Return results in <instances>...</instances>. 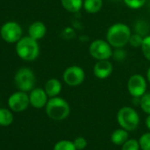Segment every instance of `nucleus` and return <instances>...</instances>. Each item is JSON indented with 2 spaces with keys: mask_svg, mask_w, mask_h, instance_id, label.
Here are the masks:
<instances>
[{
  "mask_svg": "<svg viewBox=\"0 0 150 150\" xmlns=\"http://www.w3.org/2000/svg\"><path fill=\"white\" fill-rule=\"evenodd\" d=\"M146 81L149 82V84H150V66H149V68L147 69V71H146Z\"/></svg>",
  "mask_w": 150,
  "mask_h": 150,
  "instance_id": "c756f323",
  "label": "nucleus"
},
{
  "mask_svg": "<svg viewBox=\"0 0 150 150\" xmlns=\"http://www.w3.org/2000/svg\"><path fill=\"white\" fill-rule=\"evenodd\" d=\"M146 2V0H124L125 5L132 10H138L141 8Z\"/></svg>",
  "mask_w": 150,
  "mask_h": 150,
  "instance_id": "4be33fe9",
  "label": "nucleus"
},
{
  "mask_svg": "<svg viewBox=\"0 0 150 150\" xmlns=\"http://www.w3.org/2000/svg\"><path fill=\"white\" fill-rule=\"evenodd\" d=\"M110 139L112 143H114L115 145L122 146L128 139V132L123 128L117 129L112 132L110 136Z\"/></svg>",
  "mask_w": 150,
  "mask_h": 150,
  "instance_id": "f3484780",
  "label": "nucleus"
},
{
  "mask_svg": "<svg viewBox=\"0 0 150 150\" xmlns=\"http://www.w3.org/2000/svg\"><path fill=\"white\" fill-rule=\"evenodd\" d=\"M132 31L125 23H115L106 32V41L115 49H121L129 43Z\"/></svg>",
  "mask_w": 150,
  "mask_h": 150,
  "instance_id": "f257e3e1",
  "label": "nucleus"
},
{
  "mask_svg": "<svg viewBox=\"0 0 150 150\" xmlns=\"http://www.w3.org/2000/svg\"><path fill=\"white\" fill-rule=\"evenodd\" d=\"M53 150H77L73 141L64 139L57 142L54 146Z\"/></svg>",
  "mask_w": 150,
  "mask_h": 150,
  "instance_id": "6ab92c4d",
  "label": "nucleus"
},
{
  "mask_svg": "<svg viewBox=\"0 0 150 150\" xmlns=\"http://www.w3.org/2000/svg\"><path fill=\"white\" fill-rule=\"evenodd\" d=\"M139 143L142 150H150V132L142 134L139 139Z\"/></svg>",
  "mask_w": 150,
  "mask_h": 150,
  "instance_id": "b1692460",
  "label": "nucleus"
},
{
  "mask_svg": "<svg viewBox=\"0 0 150 150\" xmlns=\"http://www.w3.org/2000/svg\"><path fill=\"white\" fill-rule=\"evenodd\" d=\"M46 32H47L46 26L41 21H35L32 23L28 28L29 36L36 41L42 39L46 35Z\"/></svg>",
  "mask_w": 150,
  "mask_h": 150,
  "instance_id": "ddd939ff",
  "label": "nucleus"
},
{
  "mask_svg": "<svg viewBox=\"0 0 150 150\" xmlns=\"http://www.w3.org/2000/svg\"><path fill=\"white\" fill-rule=\"evenodd\" d=\"M139 106L145 113L150 114V92H146L139 98Z\"/></svg>",
  "mask_w": 150,
  "mask_h": 150,
  "instance_id": "aec40b11",
  "label": "nucleus"
},
{
  "mask_svg": "<svg viewBox=\"0 0 150 150\" xmlns=\"http://www.w3.org/2000/svg\"><path fill=\"white\" fill-rule=\"evenodd\" d=\"M117 120L121 128L127 132H132L137 129L139 124V116L132 107H123L117 114Z\"/></svg>",
  "mask_w": 150,
  "mask_h": 150,
  "instance_id": "20e7f679",
  "label": "nucleus"
},
{
  "mask_svg": "<svg viewBox=\"0 0 150 150\" xmlns=\"http://www.w3.org/2000/svg\"><path fill=\"white\" fill-rule=\"evenodd\" d=\"M48 101V95L44 89L36 88L31 90L29 95V102L34 108L42 109L46 106Z\"/></svg>",
  "mask_w": 150,
  "mask_h": 150,
  "instance_id": "f8f14e48",
  "label": "nucleus"
},
{
  "mask_svg": "<svg viewBox=\"0 0 150 150\" xmlns=\"http://www.w3.org/2000/svg\"><path fill=\"white\" fill-rule=\"evenodd\" d=\"M15 85L16 87L23 92H28L34 89L35 84V76L34 71L28 68L24 67L20 69L14 78Z\"/></svg>",
  "mask_w": 150,
  "mask_h": 150,
  "instance_id": "423d86ee",
  "label": "nucleus"
},
{
  "mask_svg": "<svg viewBox=\"0 0 150 150\" xmlns=\"http://www.w3.org/2000/svg\"><path fill=\"white\" fill-rule=\"evenodd\" d=\"M63 8L71 13H76L83 8V0H60Z\"/></svg>",
  "mask_w": 150,
  "mask_h": 150,
  "instance_id": "2eb2a0df",
  "label": "nucleus"
},
{
  "mask_svg": "<svg viewBox=\"0 0 150 150\" xmlns=\"http://www.w3.org/2000/svg\"><path fill=\"white\" fill-rule=\"evenodd\" d=\"M73 143H74L75 146H76L77 150H82L88 145V142H87L86 139L83 138V137H78V138H76V139L73 140Z\"/></svg>",
  "mask_w": 150,
  "mask_h": 150,
  "instance_id": "bb28decb",
  "label": "nucleus"
},
{
  "mask_svg": "<svg viewBox=\"0 0 150 150\" xmlns=\"http://www.w3.org/2000/svg\"><path fill=\"white\" fill-rule=\"evenodd\" d=\"M134 28L136 29L137 34H139L142 36H146L147 35V32H148V26L146 24L145 21H138L136 23V25L134 26Z\"/></svg>",
  "mask_w": 150,
  "mask_h": 150,
  "instance_id": "a878e982",
  "label": "nucleus"
},
{
  "mask_svg": "<svg viewBox=\"0 0 150 150\" xmlns=\"http://www.w3.org/2000/svg\"><path fill=\"white\" fill-rule=\"evenodd\" d=\"M86 78L84 70L78 65H71L67 67L63 73V80L69 87H78L83 83Z\"/></svg>",
  "mask_w": 150,
  "mask_h": 150,
  "instance_id": "0eeeda50",
  "label": "nucleus"
},
{
  "mask_svg": "<svg viewBox=\"0 0 150 150\" xmlns=\"http://www.w3.org/2000/svg\"><path fill=\"white\" fill-rule=\"evenodd\" d=\"M16 52L21 59L26 61H33L39 56V44L36 40L30 36L21 38L16 44Z\"/></svg>",
  "mask_w": 150,
  "mask_h": 150,
  "instance_id": "7ed1b4c3",
  "label": "nucleus"
},
{
  "mask_svg": "<svg viewBox=\"0 0 150 150\" xmlns=\"http://www.w3.org/2000/svg\"><path fill=\"white\" fill-rule=\"evenodd\" d=\"M143 38H144V36L140 35L139 34H137V33L132 34L130 40H129V44L132 47H135V48L141 47Z\"/></svg>",
  "mask_w": 150,
  "mask_h": 150,
  "instance_id": "393cba45",
  "label": "nucleus"
},
{
  "mask_svg": "<svg viewBox=\"0 0 150 150\" xmlns=\"http://www.w3.org/2000/svg\"><path fill=\"white\" fill-rule=\"evenodd\" d=\"M146 125L147 129L150 131V114H148V116L146 118Z\"/></svg>",
  "mask_w": 150,
  "mask_h": 150,
  "instance_id": "c85d7f7f",
  "label": "nucleus"
},
{
  "mask_svg": "<svg viewBox=\"0 0 150 150\" xmlns=\"http://www.w3.org/2000/svg\"><path fill=\"white\" fill-rule=\"evenodd\" d=\"M44 90L49 97H56L60 94L62 90V84L57 79H50L45 84Z\"/></svg>",
  "mask_w": 150,
  "mask_h": 150,
  "instance_id": "4468645a",
  "label": "nucleus"
},
{
  "mask_svg": "<svg viewBox=\"0 0 150 150\" xmlns=\"http://www.w3.org/2000/svg\"><path fill=\"white\" fill-rule=\"evenodd\" d=\"M88 51L96 60H106L113 57L112 46L107 41L102 39L93 41L88 47Z\"/></svg>",
  "mask_w": 150,
  "mask_h": 150,
  "instance_id": "39448f33",
  "label": "nucleus"
},
{
  "mask_svg": "<svg viewBox=\"0 0 150 150\" xmlns=\"http://www.w3.org/2000/svg\"><path fill=\"white\" fill-rule=\"evenodd\" d=\"M13 121V116L12 112L5 108H0V125L9 126Z\"/></svg>",
  "mask_w": 150,
  "mask_h": 150,
  "instance_id": "a211bd4d",
  "label": "nucleus"
},
{
  "mask_svg": "<svg viewBox=\"0 0 150 150\" xmlns=\"http://www.w3.org/2000/svg\"><path fill=\"white\" fill-rule=\"evenodd\" d=\"M125 52H124L122 50H120V49H117V50H115V51L113 52V57H114L116 59H117V60L123 59V58L125 57Z\"/></svg>",
  "mask_w": 150,
  "mask_h": 150,
  "instance_id": "cd10ccee",
  "label": "nucleus"
},
{
  "mask_svg": "<svg viewBox=\"0 0 150 150\" xmlns=\"http://www.w3.org/2000/svg\"><path fill=\"white\" fill-rule=\"evenodd\" d=\"M146 80L141 74H133L128 79L127 89L133 98H140L146 92Z\"/></svg>",
  "mask_w": 150,
  "mask_h": 150,
  "instance_id": "6e6552de",
  "label": "nucleus"
},
{
  "mask_svg": "<svg viewBox=\"0 0 150 150\" xmlns=\"http://www.w3.org/2000/svg\"><path fill=\"white\" fill-rule=\"evenodd\" d=\"M113 71V64L109 59L106 60H97L93 67V72L97 79L104 80L110 76Z\"/></svg>",
  "mask_w": 150,
  "mask_h": 150,
  "instance_id": "9b49d317",
  "label": "nucleus"
},
{
  "mask_svg": "<svg viewBox=\"0 0 150 150\" xmlns=\"http://www.w3.org/2000/svg\"><path fill=\"white\" fill-rule=\"evenodd\" d=\"M1 37L6 42L13 43L17 42L22 35V29L21 27L13 21H9L4 24L0 30Z\"/></svg>",
  "mask_w": 150,
  "mask_h": 150,
  "instance_id": "1a4fd4ad",
  "label": "nucleus"
},
{
  "mask_svg": "<svg viewBox=\"0 0 150 150\" xmlns=\"http://www.w3.org/2000/svg\"><path fill=\"white\" fill-rule=\"evenodd\" d=\"M103 7V0H83V9L91 14L97 13Z\"/></svg>",
  "mask_w": 150,
  "mask_h": 150,
  "instance_id": "dca6fc26",
  "label": "nucleus"
},
{
  "mask_svg": "<svg viewBox=\"0 0 150 150\" xmlns=\"http://www.w3.org/2000/svg\"><path fill=\"white\" fill-rule=\"evenodd\" d=\"M139 143L134 139H128L123 145L122 150H139Z\"/></svg>",
  "mask_w": 150,
  "mask_h": 150,
  "instance_id": "5701e85b",
  "label": "nucleus"
},
{
  "mask_svg": "<svg viewBox=\"0 0 150 150\" xmlns=\"http://www.w3.org/2000/svg\"><path fill=\"white\" fill-rule=\"evenodd\" d=\"M45 110L47 116L50 119L61 121L69 116L71 109L69 103L64 99L56 96L51 97L48 101L45 106Z\"/></svg>",
  "mask_w": 150,
  "mask_h": 150,
  "instance_id": "f03ea898",
  "label": "nucleus"
},
{
  "mask_svg": "<svg viewBox=\"0 0 150 150\" xmlns=\"http://www.w3.org/2000/svg\"><path fill=\"white\" fill-rule=\"evenodd\" d=\"M29 104V96L23 91L13 94L8 99V106L14 112H21L25 110Z\"/></svg>",
  "mask_w": 150,
  "mask_h": 150,
  "instance_id": "9d476101",
  "label": "nucleus"
},
{
  "mask_svg": "<svg viewBox=\"0 0 150 150\" xmlns=\"http://www.w3.org/2000/svg\"><path fill=\"white\" fill-rule=\"evenodd\" d=\"M140 49L145 58L150 62V35H147L143 38Z\"/></svg>",
  "mask_w": 150,
  "mask_h": 150,
  "instance_id": "412c9836",
  "label": "nucleus"
}]
</instances>
